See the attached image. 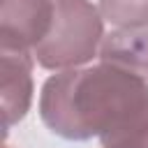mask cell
Instances as JSON below:
<instances>
[{
	"mask_svg": "<svg viewBox=\"0 0 148 148\" xmlns=\"http://www.w3.org/2000/svg\"><path fill=\"white\" fill-rule=\"evenodd\" d=\"M5 148H9V146H5Z\"/></svg>",
	"mask_w": 148,
	"mask_h": 148,
	"instance_id": "52a82bcc",
	"label": "cell"
},
{
	"mask_svg": "<svg viewBox=\"0 0 148 148\" xmlns=\"http://www.w3.org/2000/svg\"><path fill=\"white\" fill-rule=\"evenodd\" d=\"M56 0H0V49L35 51L49 35Z\"/></svg>",
	"mask_w": 148,
	"mask_h": 148,
	"instance_id": "3957f363",
	"label": "cell"
},
{
	"mask_svg": "<svg viewBox=\"0 0 148 148\" xmlns=\"http://www.w3.org/2000/svg\"><path fill=\"white\" fill-rule=\"evenodd\" d=\"M104 39V18L90 0H56L49 35L32 56L44 69H76L97 56Z\"/></svg>",
	"mask_w": 148,
	"mask_h": 148,
	"instance_id": "7a4b0ae2",
	"label": "cell"
},
{
	"mask_svg": "<svg viewBox=\"0 0 148 148\" xmlns=\"http://www.w3.org/2000/svg\"><path fill=\"white\" fill-rule=\"evenodd\" d=\"M99 60L148 81V28L113 30L104 35Z\"/></svg>",
	"mask_w": 148,
	"mask_h": 148,
	"instance_id": "5b68a950",
	"label": "cell"
},
{
	"mask_svg": "<svg viewBox=\"0 0 148 148\" xmlns=\"http://www.w3.org/2000/svg\"><path fill=\"white\" fill-rule=\"evenodd\" d=\"M39 118L67 141L148 148V81L106 62L65 69L44 81Z\"/></svg>",
	"mask_w": 148,
	"mask_h": 148,
	"instance_id": "6da1fadb",
	"label": "cell"
},
{
	"mask_svg": "<svg viewBox=\"0 0 148 148\" xmlns=\"http://www.w3.org/2000/svg\"><path fill=\"white\" fill-rule=\"evenodd\" d=\"M99 14L118 30L148 28V0H99Z\"/></svg>",
	"mask_w": 148,
	"mask_h": 148,
	"instance_id": "8992f818",
	"label": "cell"
},
{
	"mask_svg": "<svg viewBox=\"0 0 148 148\" xmlns=\"http://www.w3.org/2000/svg\"><path fill=\"white\" fill-rule=\"evenodd\" d=\"M2 56V127L5 134L25 118L32 102V62L35 56L30 51H5Z\"/></svg>",
	"mask_w": 148,
	"mask_h": 148,
	"instance_id": "277c9868",
	"label": "cell"
}]
</instances>
